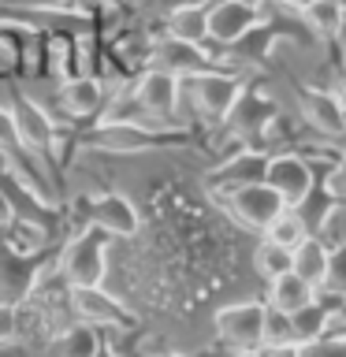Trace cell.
Returning <instances> with one entry per match:
<instances>
[{
  "mask_svg": "<svg viewBox=\"0 0 346 357\" xmlns=\"http://www.w3.org/2000/svg\"><path fill=\"white\" fill-rule=\"evenodd\" d=\"M108 242L112 234L89 223L86 231H78L60 253V272L67 279V287H100L108 268Z\"/></svg>",
  "mask_w": 346,
  "mask_h": 357,
  "instance_id": "1",
  "label": "cell"
},
{
  "mask_svg": "<svg viewBox=\"0 0 346 357\" xmlns=\"http://www.w3.org/2000/svg\"><path fill=\"white\" fill-rule=\"evenodd\" d=\"M172 142H179V134H164L145 123H105L100 130H93L86 138V145H93L100 153H119V156H134V153H153V149H167Z\"/></svg>",
  "mask_w": 346,
  "mask_h": 357,
  "instance_id": "2",
  "label": "cell"
},
{
  "mask_svg": "<svg viewBox=\"0 0 346 357\" xmlns=\"http://www.w3.org/2000/svg\"><path fill=\"white\" fill-rule=\"evenodd\" d=\"M264 183L287 201V208H301V205L309 201L313 186H317V178H313V164L306 160V156L279 153V156H268V164H264Z\"/></svg>",
  "mask_w": 346,
  "mask_h": 357,
  "instance_id": "3",
  "label": "cell"
},
{
  "mask_svg": "<svg viewBox=\"0 0 346 357\" xmlns=\"http://www.w3.org/2000/svg\"><path fill=\"white\" fill-rule=\"evenodd\" d=\"M283 208H287V201L268 183H250V186L227 190V212L250 231H264Z\"/></svg>",
  "mask_w": 346,
  "mask_h": 357,
  "instance_id": "4",
  "label": "cell"
},
{
  "mask_svg": "<svg viewBox=\"0 0 346 357\" xmlns=\"http://www.w3.org/2000/svg\"><path fill=\"white\" fill-rule=\"evenodd\" d=\"M216 331L220 339L234 350H257L261 346V328H264V301H234L216 312Z\"/></svg>",
  "mask_w": 346,
  "mask_h": 357,
  "instance_id": "5",
  "label": "cell"
},
{
  "mask_svg": "<svg viewBox=\"0 0 346 357\" xmlns=\"http://www.w3.org/2000/svg\"><path fill=\"white\" fill-rule=\"evenodd\" d=\"M261 22H264V11L257 4H246V0H216L209 8V41L234 45L246 33H253Z\"/></svg>",
  "mask_w": 346,
  "mask_h": 357,
  "instance_id": "6",
  "label": "cell"
},
{
  "mask_svg": "<svg viewBox=\"0 0 346 357\" xmlns=\"http://www.w3.org/2000/svg\"><path fill=\"white\" fill-rule=\"evenodd\" d=\"M41 264H45V253L30 257V253L15 250V245L0 242V301H11V305L27 301V294L38 283Z\"/></svg>",
  "mask_w": 346,
  "mask_h": 357,
  "instance_id": "7",
  "label": "cell"
},
{
  "mask_svg": "<svg viewBox=\"0 0 346 357\" xmlns=\"http://www.w3.org/2000/svg\"><path fill=\"white\" fill-rule=\"evenodd\" d=\"M190 93H194L201 116L209 119H227L234 100L242 93V82L234 75H220V71H201V75H190Z\"/></svg>",
  "mask_w": 346,
  "mask_h": 357,
  "instance_id": "8",
  "label": "cell"
},
{
  "mask_svg": "<svg viewBox=\"0 0 346 357\" xmlns=\"http://www.w3.org/2000/svg\"><path fill=\"white\" fill-rule=\"evenodd\" d=\"M71 309L78 320L93 324V328H130L134 324L127 305L105 294L100 287H71Z\"/></svg>",
  "mask_w": 346,
  "mask_h": 357,
  "instance_id": "9",
  "label": "cell"
},
{
  "mask_svg": "<svg viewBox=\"0 0 346 357\" xmlns=\"http://www.w3.org/2000/svg\"><path fill=\"white\" fill-rule=\"evenodd\" d=\"M86 205V220L93 223V227L108 231L112 238H130V234H138V208L130 205L123 194H100V197H89L82 201Z\"/></svg>",
  "mask_w": 346,
  "mask_h": 357,
  "instance_id": "10",
  "label": "cell"
},
{
  "mask_svg": "<svg viewBox=\"0 0 346 357\" xmlns=\"http://www.w3.org/2000/svg\"><path fill=\"white\" fill-rule=\"evenodd\" d=\"M153 63L160 67V71L175 75V78H190V75L209 71L212 60H209V52L201 49L197 41H183V38H175V33H167V38L156 41Z\"/></svg>",
  "mask_w": 346,
  "mask_h": 357,
  "instance_id": "11",
  "label": "cell"
},
{
  "mask_svg": "<svg viewBox=\"0 0 346 357\" xmlns=\"http://www.w3.org/2000/svg\"><path fill=\"white\" fill-rule=\"evenodd\" d=\"M179 82L183 78L160 71V67H153V71H145L138 78V86H134V100H138L142 112H149L156 119H167L179 105Z\"/></svg>",
  "mask_w": 346,
  "mask_h": 357,
  "instance_id": "12",
  "label": "cell"
},
{
  "mask_svg": "<svg viewBox=\"0 0 346 357\" xmlns=\"http://www.w3.org/2000/svg\"><path fill=\"white\" fill-rule=\"evenodd\" d=\"M11 123H15V138H19V149H30V153H41L49 149L52 142V123L49 116L33 105V100H19L11 108Z\"/></svg>",
  "mask_w": 346,
  "mask_h": 357,
  "instance_id": "13",
  "label": "cell"
},
{
  "mask_svg": "<svg viewBox=\"0 0 346 357\" xmlns=\"http://www.w3.org/2000/svg\"><path fill=\"white\" fill-rule=\"evenodd\" d=\"M264 164H268V156H261V153H239V156H231L227 164H220L216 172L209 175V183L220 186V190H239V186H250V183H264Z\"/></svg>",
  "mask_w": 346,
  "mask_h": 357,
  "instance_id": "14",
  "label": "cell"
},
{
  "mask_svg": "<svg viewBox=\"0 0 346 357\" xmlns=\"http://www.w3.org/2000/svg\"><path fill=\"white\" fill-rule=\"evenodd\" d=\"M328 261H331V245H324L317 234H309V238H301L294 245V264H290V272H298L313 287H324L328 283Z\"/></svg>",
  "mask_w": 346,
  "mask_h": 357,
  "instance_id": "15",
  "label": "cell"
},
{
  "mask_svg": "<svg viewBox=\"0 0 346 357\" xmlns=\"http://www.w3.org/2000/svg\"><path fill=\"white\" fill-rule=\"evenodd\" d=\"M317 298V287L313 283H306L298 272H283L279 279H272L268 283V301L264 305H272V309H279V312H298L306 301H313Z\"/></svg>",
  "mask_w": 346,
  "mask_h": 357,
  "instance_id": "16",
  "label": "cell"
},
{
  "mask_svg": "<svg viewBox=\"0 0 346 357\" xmlns=\"http://www.w3.org/2000/svg\"><path fill=\"white\" fill-rule=\"evenodd\" d=\"M60 100L71 116H93L100 108V100H105V86H100V78H93V75L67 78L63 89H60Z\"/></svg>",
  "mask_w": 346,
  "mask_h": 357,
  "instance_id": "17",
  "label": "cell"
},
{
  "mask_svg": "<svg viewBox=\"0 0 346 357\" xmlns=\"http://www.w3.org/2000/svg\"><path fill=\"white\" fill-rule=\"evenodd\" d=\"M306 119L320 134H346L339 93H320V89H309V93H306Z\"/></svg>",
  "mask_w": 346,
  "mask_h": 357,
  "instance_id": "18",
  "label": "cell"
},
{
  "mask_svg": "<svg viewBox=\"0 0 346 357\" xmlns=\"http://www.w3.org/2000/svg\"><path fill=\"white\" fill-rule=\"evenodd\" d=\"M331 317H335V312L324 305L320 298H313V301H306L298 312H290L294 346H301V342H309V339H317V335H324V331H328V324H331Z\"/></svg>",
  "mask_w": 346,
  "mask_h": 357,
  "instance_id": "19",
  "label": "cell"
},
{
  "mask_svg": "<svg viewBox=\"0 0 346 357\" xmlns=\"http://www.w3.org/2000/svg\"><path fill=\"white\" fill-rule=\"evenodd\" d=\"M97 346H100V335L93 324H71L60 339H56L52 346V357H93L97 354Z\"/></svg>",
  "mask_w": 346,
  "mask_h": 357,
  "instance_id": "20",
  "label": "cell"
},
{
  "mask_svg": "<svg viewBox=\"0 0 346 357\" xmlns=\"http://www.w3.org/2000/svg\"><path fill=\"white\" fill-rule=\"evenodd\" d=\"M309 220L301 216V208H283L279 216L264 227V238L268 242H279V245H287V250H294V245L301 238H309Z\"/></svg>",
  "mask_w": 346,
  "mask_h": 357,
  "instance_id": "21",
  "label": "cell"
},
{
  "mask_svg": "<svg viewBox=\"0 0 346 357\" xmlns=\"http://www.w3.org/2000/svg\"><path fill=\"white\" fill-rule=\"evenodd\" d=\"M172 33L183 41H209V8L205 4H179L172 11Z\"/></svg>",
  "mask_w": 346,
  "mask_h": 357,
  "instance_id": "22",
  "label": "cell"
},
{
  "mask_svg": "<svg viewBox=\"0 0 346 357\" xmlns=\"http://www.w3.org/2000/svg\"><path fill=\"white\" fill-rule=\"evenodd\" d=\"M290 264H294V250H287V245H279V242H261L257 245V253H253V268H257V275L261 279H279L283 272H290Z\"/></svg>",
  "mask_w": 346,
  "mask_h": 357,
  "instance_id": "23",
  "label": "cell"
},
{
  "mask_svg": "<svg viewBox=\"0 0 346 357\" xmlns=\"http://www.w3.org/2000/svg\"><path fill=\"white\" fill-rule=\"evenodd\" d=\"M301 19H306L317 33H339L343 22H346V11H343V0H313V4L301 11Z\"/></svg>",
  "mask_w": 346,
  "mask_h": 357,
  "instance_id": "24",
  "label": "cell"
},
{
  "mask_svg": "<svg viewBox=\"0 0 346 357\" xmlns=\"http://www.w3.org/2000/svg\"><path fill=\"white\" fill-rule=\"evenodd\" d=\"M294 342V328H290V312H279L264 305V328H261V350H276V346Z\"/></svg>",
  "mask_w": 346,
  "mask_h": 357,
  "instance_id": "25",
  "label": "cell"
},
{
  "mask_svg": "<svg viewBox=\"0 0 346 357\" xmlns=\"http://www.w3.org/2000/svg\"><path fill=\"white\" fill-rule=\"evenodd\" d=\"M298 354L301 357H346V331H331V335L324 331L317 339L301 342Z\"/></svg>",
  "mask_w": 346,
  "mask_h": 357,
  "instance_id": "26",
  "label": "cell"
},
{
  "mask_svg": "<svg viewBox=\"0 0 346 357\" xmlns=\"http://www.w3.org/2000/svg\"><path fill=\"white\" fill-rule=\"evenodd\" d=\"M19 339V305L0 301V346H11Z\"/></svg>",
  "mask_w": 346,
  "mask_h": 357,
  "instance_id": "27",
  "label": "cell"
},
{
  "mask_svg": "<svg viewBox=\"0 0 346 357\" xmlns=\"http://www.w3.org/2000/svg\"><path fill=\"white\" fill-rule=\"evenodd\" d=\"M328 283L335 290H346V245H335L331 250V261H328ZM324 283V287H328Z\"/></svg>",
  "mask_w": 346,
  "mask_h": 357,
  "instance_id": "28",
  "label": "cell"
},
{
  "mask_svg": "<svg viewBox=\"0 0 346 357\" xmlns=\"http://www.w3.org/2000/svg\"><path fill=\"white\" fill-rule=\"evenodd\" d=\"M331 194L346 201V153L339 156V164H335V172H331Z\"/></svg>",
  "mask_w": 346,
  "mask_h": 357,
  "instance_id": "29",
  "label": "cell"
},
{
  "mask_svg": "<svg viewBox=\"0 0 346 357\" xmlns=\"http://www.w3.org/2000/svg\"><path fill=\"white\" fill-rule=\"evenodd\" d=\"M0 142H4V145H19L15 123H11V112H4V108H0Z\"/></svg>",
  "mask_w": 346,
  "mask_h": 357,
  "instance_id": "30",
  "label": "cell"
},
{
  "mask_svg": "<svg viewBox=\"0 0 346 357\" xmlns=\"http://www.w3.org/2000/svg\"><path fill=\"white\" fill-rule=\"evenodd\" d=\"M11 223H15V208H11L8 194H4V190H0V231H8Z\"/></svg>",
  "mask_w": 346,
  "mask_h": 357,
  "instance_id": "31",
  "label": "cell"
},
{
  "mask_svg": "<svg viewBox=\"0 0 346 357\" xmlns=\"http://www.w3.org/2000/svg\"><path fill=\"white\" fill-rule=\"evenodd\" d=\"M264 357H301V354H298V346L290 342V346H276V350H264Z\"/></svg>",
  "mask_w": 346,
  "mask_h": 357,
  "instance_id": "32",
  "label": "cell"
},
{
  "mask_svg": "<svg viewBox=\"0 0 346 357\" xmlns=\"http://www.w3.org/2000/svg\"><path fill=\"white\" fill-rule=\"evenodd\" d=\"M276 4H283V8H290V11H298V15H301V11H306L313 0H276Z\"/></svg>",
  "mask_w": 346,
  "mask_h": 357,
  "instance_id": "33",
  "label": "cell"
},
{
  "mask_svg": "<svg viewBox=\"0 0 346 357\" xmlns=\"http://www.w3.org/2000/svg\"><path fill=\"white\" fill-rule=\"evenodd\" d=\"M234 357H264V350L257 346V350H234Z\"/></svg>",
  "mask_w": 346,
  "mask_h": 357,
  "instance_id": "34",
  "label": "cell"
},
{
  "mask_svg": "<svg viewBox=\"0 0 346 357\" xmlns=\"http://www.w3.org/2000/svg\"><path fill=\"white\" fill-rule=\"evenodd\" d=\"M93 357H116V354H112V346H108V342H100V346H97V354H93Z\"/></svg>",
  "mask_w": 346,
  "mask_h": 357,
  "instance_id": "35",
  "label": "cell"
},
{
  "mask_svg": "<svg viewBox=\"0 0 346 357\" xmlns=\"http://www.w3.org/2000/svg\"><path fill=\"white\" fill-rule=\"evenodd\" d=\"M339 100H343V108H346V78H343V86H339Z\"/></svg>",
  "mask_w": 346,
  "mask_h": 357,
  "instance_id": "36",
  "label": "cell"
},
{
  "mask_svg": "<svg viewBox=\"0 0 346 357\" xmlns=\"http://www.w3.org/2000/svg\"><path fill=\"white\" fill-rule=\"evenodd\" d=\"M246 4H257V8H261V4H264V0H246Z\"/></svg>",
  "mask_w": 346,
  "mask_h": 357,
  "instance_id": "37",
  "label": "cell"
},
{
  "mask_svg": "<svg viewBox=\"0 0 346 357\" xmlns=\"http://www.w3.org/2000/svg\"><path fill=\"white\" fill-rule=\"evenodd\" d=\"M343 127H346V108H343Z\"/></svg>",
  "mask_w": 346,
  "mask_h": 357,
  "instance_id": "38",
  "label": "cell"
},
{
  "mask_svg": "<svg viewBox=\"0 0 346 357\" xmlns=\"http://www.w3.org/2000/svg\"><path fill=\"white\" fill-rule=\"evenodd\" d=\"M343 331H346V328H343Z\"/></svg>",
  "mask_w": 346,
  "mask_h": 357,
  "instance_id": "39",
  "label": "cell"
}]
</instances>
